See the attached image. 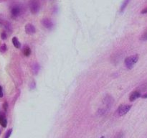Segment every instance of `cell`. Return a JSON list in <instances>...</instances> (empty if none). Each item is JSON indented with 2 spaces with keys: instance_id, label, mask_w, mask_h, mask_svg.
<instances>
[{
  "instance_id": "1",
  "label": "cell",
  "mask_w": 147,
  "mask_h": 138,
  "mask_svg": "<svg viewBox=\"0 0 147 138\" xmlns=\"http://www.w3.org/2000/svg\"><path fill=\"white\" fill-rule=\"evenodd\" d=\"M139 60V56L138 55H133L129 57H127L125 59V65L128 69H131L134 65L136 63V62Z\"/></svg>"
},
{
  "instance_id": "2",
  "label": "cell",
  "mask_w": 147,
  "mask_h": 138,
  "mask_svg": "<svg viewBox=\"0 0 147 138\" xmlns=\"http://www.w3.org/2000/svg\"><path fill=\"white\" fill-rule=\"evenodd\" d=\"M131 108V105H121L118 108L116 114V115L120 116V117L124 116L129 112Z\"/></svg>"
},
{
  "instance_id": "3",
  "label": "cell",
  "mask_w": 147,
  "mask_h": 138,
  "mask_svg": "<svg viewBox=\"0 0 147 138\" xmlns=\"http://www.w3.org/2000/svg\"><path fill=\"white\" fill-rule=\"evenodd\" d=\"M29 9L32 14H36L40 10V3L38 0H31L29 2Z\"/></svg>"
},
{
  "instance_id": "4",
  "label": "cell",
  "mask_w": 147,
  "mask_h": 138,
  "mask_svg": "<svg viewBox=\"0 0 147 138\" xmlns=\"http://www.w3.org/2000/svg\"><path fill=\"white\" fill-rule=\"evenodd\" d=\"M22 7L20 5H15L14 7H12L11 9V14H12V16L13 17H19L22 12Z\"/></svg>"
},
{
  "instance_id": "5",
  "label": "cell",
  "mask_w": 147,
  "mask_h": 138,
  "mask_svg": "<svg viewBox=\"0 0 147 138\" xmlns=\"http://www.w3.org/2000/svg\"><path fill=\"white\" fill-rule=\"evenodd\" d=\"M25 32H26V33H27L29 35H32V34L35 33L36 30H35V27L34 25H32L31 24H27L25 26Z\"/></svg>"
},
{
  "instance_id": "6",
  "label": "cell",
  "mask_w": 147,
  "mask_h": 138,
  "mask_svg": "<svg viewBox=\"0 0 147 138\" xmlns=\"http://www.w3.org/2000/svg\"><path fill=\"white\" fill-rule=\"evenodd\" d=\"M42 24L44 27H46L47 29H51L53 27V23L52 22V21H50L47 18L43 19L42 20Z\"/></svg>"
},
{
  "instance_id": "7",
  "label": "cell",
  "mask_w": 147,
  "mask_h": 138,
  "mask_svg": "<svg viewBox=\"0 0 147 138\" xmlns=\"http://www.w3.org/2000/svg\"><path fill=\"white\" fill-rule=\"evenodd\" d=\"M141 97V93L139 91H134L131 93V94L129 97V100L131 101H133L136 99H137L138 98H139Z\"/></svg>"
},
{
  "instance_id": "8",
  "label": "cell",
  "mask_w": 147,
  "mask_h": 138,
  "mask_svg": "<svg viewBox=\"0 0 147 138\" xmlns=\"http://www.w3.org/2000/svg\"><path fill=\"white\" fill-rule=\"evenodd\" d=\"M32 69L35 74H37V73L39 72V70H40V65H38V63H34L32 65Z\"/></svg>"
},
{
  "instance_id": "9",
  "label": "cell",
  "mask_w": 147,
  "mask_h": 138,
  "mask_svg": "<svg viewBox=\"0 0 147 138\" xmlns=\"http://www.w3.org/2000/svg\"><path fill=\"white\" fill-rule=\"evenodd\" d=\"M22 51H23L24 55L25 56H27V57L29 56L31 54V50H30V48H29L27 45H24V47L23 48Z\"/></svg>"
},
{
  "instance_id": "10",
  "label": "cell",
  "mask_w": 147,
  "mask_h": 138,
  "mask_svg": "<svg viewBox=\"0 0 147 138\" xmlns=\"http://www.w3.org/2000/svg\"><path fill=\"white\" fill-rule=\"evenodd\" d=\"M12 43H13L14 46L15 48H20V46H21V43L20 42V41L18 40L17 38H16V37H14L12 38Z\"/></svg>"
},
{
  "instance_id": "11",
  "label": "cell",
  "mask_w": 147,
  "mask_h": 138,
  "mask_svg": "<svg viewBox=\"0 0 147 138\" xmlns=\"http://www.w3.org/2000/svg\"><path fill=\"white\" fill-rule=\"evenodd\" d=\"M0 124H1V126H2L3 127H7V119L5 118V117L3 116V115H1V116H0Z\"/></svg>"
},
{
  "instance_id": "12",
  "label": "cell",
  "mask_w": 147,
  "mask_h": 138,
  "mask_svg": "<svg viewBox=\"0 0 147 138\" xmlns=\"http://www.w3.org/2000/svg\"><path fill=\"white\" fill-rule=\"evenodd\" d=\"M130 1H131V0H124V1L123 2L122 5H121V9H120L121 12H123L124 11V9L126 8L127 5L128 4V3L130 2Z\"/></svg>"
},
{
  "instance_id": "13",
  "label": "cell",
  "mask_w": 147,
  "mask_h": 138,
  "mask_svg": "<svg viewBox=\"0 0 147 138\" xmlns=\"http://www.w3.org/2000/svg\"><path fill=\"white\" fill-rule=\"evenodd\" d=\"M6 50H7V46H6V45H5V44L1 45L0 46V51H1V53H4Z\"/></svg>"
},
{
  "instance_id": "14",
  "label": "cell",
  "mask_w": 147,
  "mask_h": 138,
  "mask_svg": "<svg viewBox=\"0 0 147 138\" xmlns=\"http://www.w3.org/2000/svg\"><path fill=\"white\" fill-rule=\"evenodd\" d=\"M141 40H143V41H146V40H147V30L145 32H144V33L142 34V35H141Z\"/></svg>"
},
{
  "instance_id": "15",
  "label": "cell",
  "mask_w": 147,
  "mask_h": 138,
  "mask_svg": "<svg viewBox=\"0 0 147 138\" xmlns=\"http://www.w3.org/2000/svg\"><path fill=\"white\" fill-rule=\"evenodd\" d=\"M12 129L9 130L7 132V133H6V135H5V137H4V138H9V137H10V135H11V134H12Z\"/></svg>"
},
{
  "instance_id": "16",
  "label": "cell",
  "mask_w": 147,
  "mask_h": 138,
  "mask_svg": "<svg viewBox=\"0 0 147 138\" xmlns=\"http://www.w3.org/2000/svg\"><path fill=\"white\" fill-rule=\"evenodd\" d=\"M123 137H124V134H123L121 132H118V133L115 136V138H123Z\"/></svg>"
},
{
  "instance_id": "17",
  "label": "cell",
  "mask_w": 147,
  "mask_h": 138,
  "mask_svg": "<svg viewBox=\"0 0 147 138\" xmlns=\"http://www.w3.org/2000/svg\"><path fill=\"white\" fill-rule=\"evenodd\" d=\"M7 33H6L5 32H1V39L5 40L7 38Z\"/></svg>"
},
{
  "instance_id": "18",
  "label": "cell",
  "mask_w": 147,
  "mask_h": 138,
  "mask_svg": "<svg viewBox=\"0 0 147 138\" xmlns=\"http://www.w3.org/2000/svg\"><path fill=\"white\" fill-rule=\"evenodd\" d=\"M3 97V91H2L1 86H0V97Z\"/></svg>"
},
{
  "instance_id": "19",
  "label": "cell",
  "mask_w": 147,
  "mask_h": 138,
  "mask_svg": "<svg viewBox=\"0 0 147 138\" xmlns=\"http://www.w3.org/2000/svg\"><path fill=\"white\" fill-rule=\"evenodd\" d=\"M147 8H145V9H144L142 11H141V14H147Z\"/></svg>"
},
{
  "instance_id": "20",
  "label": "cell",
  "mask_w": 147,
  "mask_h": 138,
  "mask_svg": "<svg viewBox=\"0 0 147 138\" xmlns=\"http://www.w3.org/2000/svg\"><path fill=\"white\" fill-rule=\"evenodd\" d=\"M141 97H142L143 99H147V93H146V94H144V95H142Z\"/></svg>"
},
{
  "instance_id": "21",
  "label": "cell",
  "mask_w": 147,
  "mask_h": 138,
  "mask_svg": "<svg viewBox=\"0 0 147 138\" xmlns=\"http://www.w3.org/2000/svg\"><path fill=\"white\" fill-rule=\"evenodd\" d=\"M101 138H104V137L103 136V137H101Z\"/></svg>"
}]
</instances>
